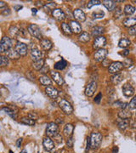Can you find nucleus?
I'll list each match as a JSON object with an SVG mask.
<instances>
[{"mask_svg":"<svg viewBox=\"0 0 136 153\" xmlns=\"http://www.w3.org/2000/svg\"><path fill=\"white\" fill-rule=\"evenodd\" d=\"M102 141V134L100 132H93L89 137V142H90V148L92 149H97Z\"/></svg>","mask_w":136,"mask_h":153,"instance_id":"f257e3e1","label":"nucleus"},{"mask_svg":"<svg viewBox=\"0 0 136 153\" xmlns=\"http://www.w3.org/2000/svg\"><path fill=\"white\" fill-rule=\"evenodd\" d=\"M59 128L56 122H49L46 127V134L48 137H56L58 135Z\"/></svg>","mask_w":136,"mask_h":153,"instance_id":"f03ea898","label":"nucleus"},{"mask_svg":"<svg viewBox=\"0 0 136 153\" xmlns=\"http://www.w3.org/2000/svg\"><path fill=\"white\" fill-rule=\"evenodd\" d=\"M12 46V41L9 37H3V38L0 41V53L7 52L9 49H11Z\"/></svg>","mask_w":136,"mask_h":153,"instance_id":"7ed1b4c3","label":"nucleus"},{"mask_svg":"<svg viewBox=\"0 0 136 153\" xmlns=\"http://www.w3.org/2000/svg\"><path fill=\"white\" fill-rule=\"evenodd\" d=\"M59 106L62 110V112L65 114H67V115H71L73 112V107H72V106L71 105L70 102H68L67 100H65V99H62V100H60Z\"/></svg>","mask_w":136,"mask_h":153,"instance_id":"20e7f679","label":"nucleus"},{"mask_svg":"<svg viewBox=\"0 0 136 153\" xmlns=\"http://www.w3.org/2000/svg\"><path fill=\"white\" fill-rule=\"evenodd\" d=\"M123 68V62H120V61H114L112 62L109 67H108V71L109 73L111 74H117V73H119L120 71H122Z\"/></svg>","mask_w":136,"mask_h":153,"instance_id":"39448f33","label":"nucleus"},{"mask_svg":"<svg viewBox=\"0 0 136 153\" xmlns=\"http://www.w3.org/2000/svg\"><path fill=\"white\" fill-rule=\"evenodd\" d=\"M27 31L33 36L34 37H36L37 39H42V33H41V31L40 28L35 25V24H30L28 27H27Z\"/></svg>","mask_w":136,"mask_h":153,"instance_id":"423d86ee","label":"nucleus"},{"mask_svg":"<svg viewBox=\"0 0 136 153\" xmlns=\"http://www.w3.org/2000/svg\"><path fill=\"white\" fill-rule=\"evenodd\" d=\"M15 49L20 55V56H25L27 54L28 48H27V45L26 43H21V42H17L16 44H15Z\"/></svg>","mask_w":136,"mask_h":153,"instance_id":"0eeeda50","label":"nucleus"},{"mask_svg":"<svg viewBox=\"0 0 136 153\" xmlns=\"http://www.w3.org/2000/svg\"><path fill=\"white\" fill-rule=\"evenodd\" d=\"M96 90H97V83L95 81H93V82H90L89 84H87L84 93H85L86 96L91 97L95 94Z\"/></svg>","mask_w":136,"mask_h":153,"instance_id":"6e6552de","label":"nucleus"},{"mask_svg":"<svg viewBox=\"0 0 136 153\" xmlns=\"http://www.w3.org/2000/svg\"><path fill=\"white\" fill-rule=\"evenodd\" d=\"M107 50L105 49H97L95 54H94V59L95 61H97V62H102L105 59L106 55H107Z\"/></svg>","mask_w":136,"mask_h":153,"instance_id":"1a4fd4ad","label":"nucleus"},{"mask_svg":"<svg viewBox=\"0 0 136 153\" xmlns=\"http://www.w3.org/2000/svg\"><path fill=\"white\" fill-rule=\"evenodd\" d=\"M106 43V38L104 36H99L97 37H95L94 43H93V48L95 49H103V47L105 45Z\"/></svg>","mask_w":136,"mask_h":153,"instance_id":"9d476101","label":"nucleus"},{"mask_svg":"<svg viewBox=\"0 0 136 153\" xmlns=\"http://www.w3.org/2000/svg\"><path fill=\"white\" fill-rule=\"evenodd\" d=\"M52 15L58 21H62L66 18V14L64 13V11L61 9H55L52 11Z\"/></svg>","mask_w":136,"mask_h":153,"instance_id":"9b49d317","label":"nucleus"},{"mask_svg":"<svg viewBox=\"0 0 136 153\" xmlns=\"http://www.w3.org/2000/svg\"><path fill=\"white\" fill-rule=\"evenodd\" d=\"M50 76L51 78H53V80L58 84V85H63L65 81H64V78H62V76L58 72V71H50Z\"/></svg>","mask_w":136,"mask_h":153,"instance_id":"f8f14e48","label":"nucleus"},{"mask_svg":"<svg viewBox=\"0 0 136 153\" xmlns=\"http://www.w3.org/2000/svg\"><path fill=\"white\" fill-rule=\"evenodd\" d=\"M70 27H71V30L72 31V33H75V34H80L82 32V26L81 24L75 21V20H72L70 21V24H69Z\"/></svg>","mask_w":136,"mask_h":153,"instance_id":"ddd939ff","label":"nucleus"},{"mask_svg":"<svg viewBox=\"0 0 136 153\" xmlns=\"http://www.w3.org/2000/svg\"><path fill=\"white\" fill-rule=\"evenodd\" d=\"M73 16L75 18V21H82V22H83L86 20V15H85V13L82 9H75L73 11Z\"/></svg>","mask_w":136,"mask_h":153,"instance_id":"4468645a","label":"nucleus"},{"mask_svg":"<svg viewBox=\"0 0 136 153\" xmlns=\"http://www.w3.org/2000/svg\"><path fill=\"white\" fill-rule=\"evenodd\" d=\"M43 146L44 147V149L48 152H50L51 150L54 149L55 147V143L54 141L50 139V137H45L43 140Z\"/></svg>","mask_w":136,"mask_h":153,"instance_id":"2eb2a0df","label":"nucleus"},{"mask_svg":"<svg viewBox=\"0 0 136 153\" xmlns=\"http://www.w3.org/2000/svg\"><path fill=\"white\" fill-rule=\"evenodd\" d=\"M122 90L123 94L126 96V97H131L134 95L135 94V89L133 88V86L129 84H125L123 88H122Z\"/></svg>","mask_w":136,"mask_h":153,"instance_id":"dca6fc26","label":"nucleus"},{"mask_svg":"<svg viewBox=\"0 0 136 153\" xmlns=\"http://www.w3.org/2000/svg\"><path fill=\"white\" fill-rule=\"evenodd\" d=\"M45 93L51 99H56L58 97V95H59L58 90L55 88H54L53 86H51V85L50 86H47L45 88Z\"/></svg>","mask_w":136,"mask_h":153,"instance_id":"f3484780","label":"nucleus"},{"mask_svg":"<svg viewBox=\"0 0 136 153\" xmlns=\"http://www.w3.org/2000/svg\"><path fill=\"white\" fill-rule=\"evenodd\" d=\"M123 24L125 27L130 28L132 27L136 26V16H132V17H128L123 21Z\"/></svg>","mask_w":136,"mask_h":153,"instance_id":"a211bd4d","label":"nucleus"},{"mask_svg":"<svg viewBox=\"0 0 136 153\" xmlns=\"http://www.w3.org/2000/svg\"><path fill=\"white\" fill-rule=\"evenodd\" d=\"M118 118L120 119H129L131 118L132 116V113L128 109H121L119 112H118V114H117Z\"/></svg>","mask_w":136,"mask_h":153,"instance_id":"6ab92c4d","label":"nucleus"},{"mask_svg":"<svg viewBox=\"0 0 136 153\" xmlns=\"http://www.w3.org/2000/svg\"><path fill=\"white\" fill-rule=\"evenodd\" d=\"M123 80V75L121 74V73L113 74V75L111 77V78H110V81H111V84H114V85H117V84H120Z\"/></svg>","mask_w":136,"mask_h":153,"instance_id":"aec40b11","label":"nucleus"},{"mask_svg":"<svg viewBox=\"0 0 136 153\" xmlns=\"http://www.w3.org/2000/svg\"><path fill=\"white\" fill-rule=\"evenodd\" d=\"M3 110H4L12 118L15 119L17 118V108L16 107H15V106L13 107V106H9L7 107L3 108Z\"/></svg>","mask_w":136,"mask_h":153,"instance_id":"412c9836","label":"nucleus"},{"mask_svg":"<svg viewBox=\"0 0 136 153\" xmlns=\"http://www.w3.org/2000/svg\"><path fill=\"white\" fill-rule=\"evenodd\" d=\"M40 45L41 47L44 49V50H49L52 46H53V43L52 42L48 39V38H42L41 41H40Z\"/></svg>","mask_w":136,"mask_h":153,"instance_id":"4be33fe9","label":"nucleus"},{"mask_svg":"<svg viewBox=\"0 0 136 153\" xmlns=\"http://www.w3.org/2000/svg\"><path fill=\"white\" fill-rule=\"evenodd\" d=\"M73 131H74V126L71 123H67L66 124V126L64 127L63 129V133L67 137H71L73 134Z\"/></svg>","mask_w":136,"mask_h":153,"instance_id":"5701e85b","label":"nucleus"},{"mask_svg":"<svg viewBox=\"0 0 136 153\" xmlns=\"http://www.w3.org/2000/svg\"><path fill=\"white\" fill-rule=\"evenodd\" d=\"M31 58L33 61H37L42 59V53L38 49H33L31 51Z\"/></svg>","mask_w":136,"mask_h":153,"instance_id":"b1692460","label":"nucleus"},{"mask_svg":"<svg viewBox=\"0 0 136 153\" xmlns=\"http://www.w3.org/2000/svg\"><path fill=\"white\" fill-rule=\"evenodd\" d=\"M103 5L109 10V11H113L116 8V1H111V0H104Z\"/></svg>","mask_w":136,"mask_h":153,"instance_id":"393cba45","label":"nucleus"},{"mask_svg":"<svg viewBox=\"0 0 136 153\" xmlns=\"http://www.w3.org/2000/svg\"><path fill=\"white\" fill-rule=\"evenodd\" d=\"M6 55H7V57L9 58V59H12V60H18L21 56L20 55L15 51V49H9L7 52H6Z\"/></svg>","mask_w":136,"mask_h":153,"instance_id":"a878e982","label":"nucleus"},{"mask_svg":"<svg viewBox=\"0 0 136 153\" xmlns=\"http://www.w3.org/2000/svg\"><path fill=\"white\" fill-rule=\"evenodd\" d=\"M39 82L43 86H50L52 84L51 79L47 75H42L39 78Z\"/></svg>","mask_w":136,"mask_h":153,"instance_id":"bb28decb","label":"nucleus"},{"mask_svg":"<svg viewBox=\"0 0 136 153\" xmlns=\"http://www.w3.org/2000/svg\"><path fill=\"white\" fill-rule=\"evenodd\" d=\"M130 124L129 119H121L117 122V126L120 130H125Z\"/></svg>","mask_w":136,"mask_h":153,"instance_id":"cd10ccee","label":"nucleus"},{"mask_svg":"<svg viewBox=\"0 0 136 153\" xmlns=\"http://www.w3.org/2000/svg\"><path fill=\"white\" fill-rule=\"evenodd\" d=\"M135 7L133 6V5H131V4H126L124 6V9H123V12L127 15H131L135 14Z\"/></svg>","mask_w":136,"mask_h":153,"instance_id":"c85d7f7f","label":"nucleus"},{"mask_svg":"<svg viewBox=\"0 0 136 153\" xmlns=\"http://www.w3.org/2000/svg\"><path fill=\"white\" fill-rule=\"evenodd\" d=\"M105 31V28L101 26H96L93 29H92V36L93 37H99V36H101V34Z\"/></svg>","mask_w":136,"mask_h":153,"instance_id":"c756f323","label":"nucleus"},{"mask_svg":"<svg viewBox=\"0 0 136 153\" xmlns=\"http://www.w3.org/2000/svg\"><path fill=\"white\" fill-rule=\"evenodd\" d=\"M90 39V35L87 31H82L78 36V40L82 43H88Z\"/></svg>","mask_w":136,"mask_h":153,"instance_id":"7c9ffc66","label":"nucleus"},{"mask_svg":"<svg viewBox=\"0 0 136 153\" xmlns=\"http://www.w3.org/2000/svg\"><path fill=\"white\" fill-rule=\"evenodd\" d=\"M130 40L127 37H123L119 40V43H118V46L122 49H126L128 48L129 45H130Z\"/></svg>","mask_w":136,"mask_h":153,"instance_id":"2f4dec72","label":"nucleus"},{"mask_svg":"<svg viewBox=\"0 0 136 153\" xmlns=\"http://www.w3.org/2000/svg\"><path fill=\"white\" fill-rule=\"evenodd\" d=\"M67 62L65 61V60H61V61H59L58 62H56L54 65L55 69V70H63L67 67Z\"/></svg>","mask_w":136,"mask_h":153,"instance_id":"473e14b6","label":"nucleus"},{"mask_svg":"<svg viewBox=\"0 0 136 153\" xmlns=\"http://www.w3.org/2000/svg\"><path fill=\"white\" fill-rule=\"evenodd\" d=\"M43 66H44V60L43 59H41L37 61H33V67L37 71H40Z\"/></svg>","mask_w":136,"mask_h":153,"instance_id":"72a5a7b5","label":"nucleus"},{"mask_svg":"<svg viewBox=\"0 0 136 153\" xmlns=\"http://www.w3.org/2000/svg\"><path fill=\"white\" fill-rule=\"evenodd\" d=\"M55 6H56V3L55 2H50V3H47L43 5V9L45 11L47 12H49V11H53L55 9Z\"/></svg>","mask_w":136,"mask_h":153,"instance_id":"f704fd0d","label":"nucleus"},{"mask_svg":"<svg viewBox=\"0 0 136 153\" xmlns=\"http://www.w3.org/2000/svg\"><path fill=\"white\" fill-rule=\"evenodd\" d=\"M21 123H23V124H26V125H28V126H33L35 124V121L29 118L28 117H24V118H21V120H20Z\"/></svg>","mask_w":136,"mask_h":153,"instance_id":"c9c22d12","label":"nucleus"},{"mask_svg":"<svg viewBox=\"0 0 136 153\" xmlns=\"http://www.w3.org/2000/svg\"><path fill=\"white\" fill-rule=\"evenodd\" d=\"M61 29H62V31H63L66 34H67L69 36L72 34V31L71 30V27H70L69 24L66 23V22H62V23H61Z\"/></svg>","mask_w":136,"mask_h":153,"instance_id":"e433bc0d","label":"nucleus"},{"mask_svg":"<svg viewBox=\"0 0 136 153\" xmlns=\"http://www.w3.org/2000/svg\"><path fill=\"white\" fill-rule=\"evenodd\" d=\"M104 15H105V13L101 9H98L92 13V17L94 19H101L104 17Z\"/></svg>","mask_w":136,"mask_h":153,"instance_id":"4c0bfd02","label":"nucleus"},{"mask_svg":"<svg viewBox=\"0 0 136 153\" xmlns=\"http://www.w3.org/2000/svg\"><path fill=\"white\" fill-rule=\"evenodd\" d=\"M19 31H20V29H18L15 26H12L9 29V32L12 37H16L19 34Z\"/></svg>","mask_w":136,"mask_h":153,"instance_id":"58836bf2","label":"nucleus"},{"mask_svg":"<svg viewBox=\"0 0 136 153\" xmlns=\"http://www.w3.org/2000/svg\"><path fill=\"white\" fill-rule=\"evenodd\" d=\"M114 10H115V13H114L115 19H119L123 15V10H122L121 7H116Z\"/></svg>","mask_w":136,"mask_h":153,"instance_id":"ea45409f","label":"nucleus"},{"mask_svg":"<svg viewBox=\"0 0 136 153\" xmlns=\"http://www.w3.org/2000/svg\"><path fill=\"white\" fill-rule=\"evenodd\" d=\"M101 3V2L99 1V0H90L87 3V8L88 9H91L93 6H95V5H100Z\"/></svg>","mask_w":136,"mask_h":153,"instance_id":"a19ab883","label":"nucleus"},{"mask_svg":"<svg viewBox=\"0 0 136 153\" xmlns=\"http://www.w3.org/2000/svg\"><path fill=\"white\" fill-rule=\"evenodd\" d=\"M9 64V58L7 56H3L0 55V66L7 65Z\"/></svg>","mask_w":136,"mask_h":153,"instance_id":"79ce46f5","label":"nucleus"},{"mask_svg":"<svg viewBox=\"0 0 136 153\" xmlns=\"http://www.w3.org/2000/svg\"><path fill=\"white\" fill-rule=\"evenodd\" d=\"M133 63L134 61L131 58H125L123 62V67H129L133 65Z\"/></svg>","mask_w":136,"mask_h":153,"instance_id":"37998d69","label":"nucleus"},{"mask_svg":"<svg viewBox=\"0 0 136 153\" xmlns=\"http://www.w3.org/2000/svg\"><path fill=\"white\" fill-rule=\"evenodd\" d=\"M129 108H130V109H135L136 108V95L131 100V101L129 102Z\"/></svg>","mask_w":136,"mask_h":153,"instance_id":"c03bdc74","label":"nucleus"},{"mask_svg":"<svg viewBox=\"0 0 136 153\" xmlns=\"http://www.w3.org/2000/svg\"><path fill=\"white\" fill-rule=\"evenodd\" d=\"M73 143H74V140L72 138V136L71 137H68L67 140V147L71 148L73 146Z\"/></svg>","mask_w":136,"mask_h":153,"instance_id":"a18cd8bd","label":"nucleus"},{"mask_svg":"<svg viewBox=\"0 0 136 153\" xmlns=\"http://www.w3.org/2000/svg\"><path fill=\"white\" fill-rule=\"evenodd\" d=\"M27 117L29 118H31V119H33V120H37V118H38V115L36 113V112H29L28 113V115H27Z\"/></svg>","mask_w":136,"mask_h":153,"instance_id":"49530a36","label":"nucleus"},{"mask_svg":"<svg viewBox=\"0 0 136 153\" xmlns=\"http://www.w3.org/2000/svg\"><path fill=\"white\" fill-rule=\"evenodd\" d=\"M128 32H129V35L135 36L136 35V26H135V27H130V28H129Z\"/></svg>","mask_w":136,"mask_h":153,"instance_id":"de8ad7c7","label":"nucleus"},{"mask_svg":"<svg viewBox=\"0 0 136 153\" xmlns=\"http://www.w3.org/2000/svg\"><path fill=\"white\" fill-rule=\"evenodd\" d=\"M102 99V94L101 93H99L96 96H95V100H94V101L95 102V103H97V104H100V102H101V100Z\"/></svg>","mask_w":136,"mask_h":153,"instance_id":"09e8293b","label":"nucleus"},{"mask_svg":"<svg viewBox=\"0 0 136 153\" xmlns=\"http://www.w3.org/2000/svg\"><path fill=\"white\" fill-rule=\"evenodd\" d=\"M9 13H10L9 9H3V10H2V11H1V15H9Z\"/></svg>","mask_w":136,"mask_h":153,"instance_id":"8fccbe9b","label":"nucleus"},{"mask_svg":"<svg viewBox=\"0 0 136 153\" xmlns=\"http://www.w3.org/2000/svg\"><path fill=\"white\" fill-rule=\"evenodd\" d=\"M120 55H123V56H128V55H129V49H125V50H123Z\"/></svg>","mask_w":136,"mask_h":153,"instance_id":"3c124183","label":"nucleus"},{"mask_svg":"<svg viewBox=\"0 0 136 153\" xmlns=\"http://www.w3.org/2000/svg\"><path fill=\"white\" fill-rule=\"evenodd\" d=\"M14 9H15L16 11H19L21 9H22V6H21V5H15V6L14 7Z\"/></svg>","mask_w":136,"mask_h":153,"instance_id":"603ef678","label":"nucleus"},{"mask_svg":"<svg viewBox=\"0 0 136 153\" xmlns=\"http://www.w3.org/2000/svg\"><path fill=\"white\" fill-rule=\"evenodd\" d=\"M21 142H22V139H21H21H19V140H17V143H16L17 147H20V145L21 144Z\"/></svg>","mask_w":136,"mask_h":153,"instance_id":"864d4df0","label":"nucleus"},{"mask_svg":"<svg viewBox=\"0 0 136 153\" xmlns=\"http://www.w3.org/2000/svg\"><path fill=\"white\" fill-rule=\"evenodd\" d=\"M117 152H118L117 146H114V147L112 148V153H117Z\"/></svg>","mask_w":136,"mask_h":153,"instance_id":"5fc2aeb1","label":"nucleus"},{"mask_svg":"<svg viewBox=\"0 0 136 153\" xmlns=\"http://www.w3.org/2000/svg\"><path fill=\"white\" fill-rule=\"evenodd\" d=\"M6 6V3L4 2H0V8H3Z\"/></svg>","mask_w":136,"mask_h":153,"instance_id":"6e6d98bb","label":"nucleus"},{"mask_svg":"<svg viewBox=\"0 0 136 153\" xmlns=\"http://www.w3.org/2000/svg\"><path fill=\"white\" fill-rule=\"evenodd\" d=\"M32 11H33V14H36V13H37V9H32Z\"/></svg>","mask_w":136,"mask_h":153,"instance_id":"4d7b16f0","label":"nucleus"},{"mask_svg":"<svg viewBox=\"0 0 136 153\" xmlns=\"http://www.w3.org/2000/svg\"><path fill=\"white\" fill-rule=\"evenodd\" d=\"M134 2H135V3H136V1H134Z\"/></svg>","mask_w":136,"mask_h":153,"instance_id":"13d9d810","label":"nucleus"},{"mask_svg":"<svg viewBox=\"0 0 136 153\" xmlns=\"http://www.w3.org/2000/svg\"><path fill=\"white\" fill-rule=\"evenodd\" d=\"M135 116H136V112H135Z\"/></svg>","mask_w":136,"mask_h":153,"instance_id":"bf43d9fd","label":"nucleus"}]
</instances>
